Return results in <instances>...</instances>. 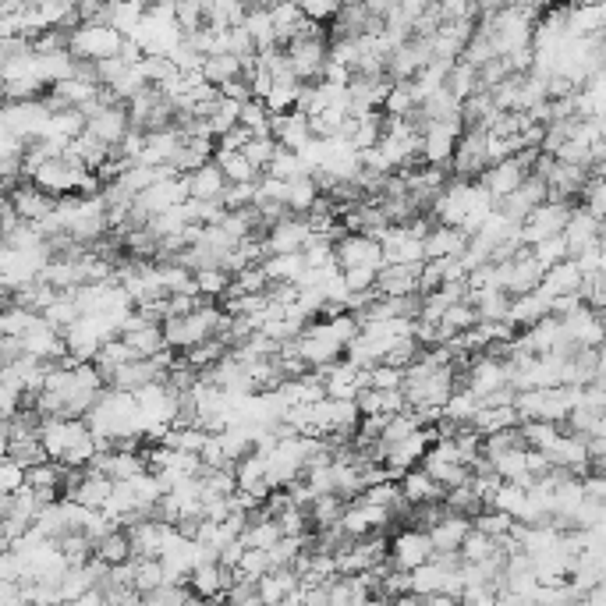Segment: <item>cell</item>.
Here are the masks:
<instances>
[{
	"label": "cell",
	"instance_id": "29",
	"mask_svg": "<svg viewBox=\"0 0 606 606\" xmlns=\"http://www.w3.org/2000/svg\"><path fill=\"white\" fill-rule=\"evenodd\" d=\"M266 178H277V181H295V178H302V174H309L302 167V160H298L295 153H288V149H280L277 146V153H273V160L266 164Z\"/></svg>",
	"mask_w": 606,
	"mask_h": 606
},
{
	"label": "cell",
	"instance_id": "3",
	"mask_svg": "<svg viewBox=\"0 0 606 606\" xmlns=\"http://www.w3.org/2000/svg\"><path fill=\"white\" fill-rule=\"evenodd\" d=\"M571 213H575V206L571 202H557V199H546L539 202L536 210L529 213V217L521 220L518 231H514V238H518L521 249H532L536 241L543 238H557L564 227H568Z\"/></svg>",
	"mask_w": 606,
	"mask_h": 606
},
{
	"label": "cell",
	"instance_id": "25",
	"mask_svg": "<svg viewBox=\"0 0 606 606\" xmlns=\"http://www.w3.org/2000/svg\"><path fill=\"white\" fill-rule=\"evenodd\" d=\"M443 89L454 96L458 103H465L468 96L479 93V75H475V68H468L465 61H454L451 71H447V82H443Z\"/></svg>",
	"mask_w": 606,
	"mask_h": 606
},
{
	"label": "cell",
	"instance_id": "14",
	"mask_svg": "<svg viewBox=\"0 0 606 606\" xmlns=\"http://www.w3.org/2000/svg\"><path fill=\"white\" fill-rule=\"evenodd\" d=\"M270 139L277 142L280 149H288V153H298L305 142L312 139L309 135V117L291 110V114H277L270 117Z\"/></svg>",
	"mask_w": 606,
	"mask_h": 606
},
{
	"label": "cell",
	"instance_id": "30",
	"mask_svg": "<svg viewBox=\"0 0 606 606\" xmlns=\"http://www.w3.org/2000/svg\"><path fill=\"white\" fill-rule=\"evenodd\" d=\"M415 110V96H412V86L408 82H394L387 93V100H383L380 114L383 117H408Z\"/></svg>",
	"mask_w": 606,
	"mask_h": 606
},
{
	"label": "cell",
	"instance_id": "9",
	"mask_svg": "<svg viewBox=\"0 0 606 606\" xmlns=\"http://www.w3.org/2000/svg\"><path fill=\"white\" fill-rule=\"evenodd\" d=\"M309 238L312 234H309V227H305L302 217H284L273 227H266V234L259 241H263L266 256H291V252H302Z\"/></svg>",
	"mask_w": 606,
	"mask_h": 606
},
{
	"label": "cell",
	"instance_id": "22",
	"mask_svg": "<svg viewBox=\"0 0 606 606\" xmlns=\"http://www.w3.org/2000/svg\"><path fill=\"white\" fill-rule=\"evenodd\" d=\"M213 164H217V171L224 174L227 185H252V181L263 178L241 153H220V149H213Z\"/></svg>",
	"mask_w": 606,
	"mask_h": 606
},
{
	"label": "cell",
	"instance_id": "20",
	"mask_svg": "<svg viewBox=\"0 0 606 606\" xmlns=\"http://www.w3.org/2000/svg\"><path fill=\"white\" fill-rule=\"evenodd\" d=\"M546 316H550V309H546L543 298L532 291V295L511 298V309H507V327H511L514 334H521V330H532L536 323H543Z\"/></svg>",
	"mask_w": 606,
	"mask_h": 606
},
{
	"label": "cell",
	"instance_id": "21",
	"mask_svg": "<svg viewBox=\"0 0 606 606\" xmlns=\"http://www.w3.org/2000/svg\"><path fill=\"white\" fill-rule=\"evenodd\" d=\"M263 273H266V284H295L302 280L305 273V259L302 252H291V256H266L263 263Z\"/></svg>",
	"mask_w": 606,
	"mask_h": 606
},
{
	"label": "cell",
	"instance_id": "31",
	"mask_svg": "<svg viewBox=\"0 0 606 606\" xmlns=\"http://www.w3.org/2000/svg\"><path fill=\"white\" fill-rule=\"evenodd\" d=\"M174 25H178L181 36H195L199 29H206V15H202V4H195V0H181V4H174Z\"/></svg>",
	"mask_w": 606,
	"mask_h": 606
},
{
	"label": "cell",
	"instance_id": "23",
	"mask_svg": "<svg viewBox=\"0 0 606 606\" xmlns=\"http://www.w3.org/2000/svg\"><path fill=\"white\" fill-rule=\"evenodd\" d=\"M468 426L479 436H493V433H504V429H518L521 419L514 408H482L479 404V412H475V419L468 422Z\"/></svg>",
	"mask_w": 606,
	"mask_h": 606
},
{
	"label": "cell",
	"instance_id": "35",
	"mask_svg": "<svg viewBox=\"0 0 606 606\" xmlns=\"http://www.w3.org/2000/svg\"><path fill=\"white\" fill-rule=\"evenodd\" d=\"M341 280H344V288H348V298L351 295H373V291H376V270H373V266L344 270Z\"/></svg>",
	"mask_w": 606,
	"mask_h": 606
},
{
	"label": "cell",
	"instance_id": "13",
	"mask_svg": "<svg viewBox=\"0 0 606 606\" xmlns=\"http://www.w3.org/2000/svg\"><path fill=\"white\" fill-rule=\"evenodd\" d=\"M376 295L380 298L419 295V266H380L376 270Z\"/></svg>",
	"mask_w": 606,
	"mask_h": 606
},
{
	"label": "cell",
	"instance_id": "28",
	"mask_svg": "<svg viewBox=\"0 0 606 606\" xmlns=\"http://www.w3.org/2000/svg\"><path fill=\"white\" fill-rule=\"evenodd\" d=\"M210 86H224V82H231V78H241V61L231 54H220V57H206L202 61V71H199Z\"/></svg>",
	"mask_w": 606,
	"mask_h": 606
},
{
	"label": "cell",
	"instance_id": "2",
	"mask_svg": "<svg viewBox=\"0 0 606 606\" xmlns=\"http://www.w3.org/2000/svg\"><path fill=\"white\" fill-rule=\"evenodd\" d=\"M121 32H114L107 22H93V25H75L68 32V54L75 61H86V64H100L117 57L121 50Z\"/></svg>",
	"mask_w": 606,
	"mask_h": 606
},
{
	"label": "cell",
	"instance_id": "16",
	"mask_svg": "<svg viewBox=\"0 0 606 606\" xmlns=\"http://www.w3.org/2000/svg\"><path fill=\"white\" fill-rule=\"evenodd\" d=\"M578 284H582V273H578V266L571 263V259H564V263L550 266V270L543 273L536 295L543 298V302H553V298L578 295Z\"/></svg>",
	"mask_w": 606,
	"mask_h": 606
},
{
	"label": "cell",
	"instance_id": "4",
	"mask_svg": "<svg viewBox=\"0 0 606 606\" xmlns=\"http://www.w3.org/2000/svg\"><path fill=\"white\" fill-rule=\"evenodd\" d=\"M486 167H490L486 164V132H461V139L454 142L451 164H447L451 181H479Z\"/></svg>",
	"mask_w": 606,
	"mask_h": 606
},
{
	"label": "cell",
	"instance_id": "12",
	"mask_svg": "<svg viewBox=\"0 0 606 606\" xmlns=\"http://www.w3.org/2000/svg\"><path fill=\"white\" fill-rule=\"evenodd\" d=\"M560 238H564V245H568V259H575L578 252H585L589 245H596V241H603V220H592L585 210L571 213L568 227L560 231Z\"/></svg>",
	"mask_w": 606,
	"mask_h": 606
},
{
	"label": "cell",
	"instance_id": "32",
	"mask_svg": "<svg viewBox=\"0 0 606 606\" xmlns=\"http://www.w3.org/2000/svg\"><path fill=\"white\" fill-rule=\"evenodd\" d=\"M529 256L536 259L543 270H550V266H557V263H564L568 259V245H564V238H543V241H536L529 249Z\"/></svg>",
	"mask_w": 606,
	"mask_h": 606
},
{
	"label": "cell",
	"instance_id": "6",
	"mask_svg": "<svg viewBox=\"0 0 606 606\" xmlns=\"http://www.w3.org/2000/svg\"><path fill=\"white\" fill-rule=\"evenodd\" d=\"M433 429H419V433H412L408 440H397L390 443V447H383V468L390 472V479H401L404 472H412V468H419L422 454L429 451V443H433Z\"/></svg>",
	"mask_w": 606,
	"mask_h": 606
},
{
	"label": "cell",
	"instance_id": "19",
	"mask_svg": "<svg viewBox=\"0 0 606 606\" xmlns=\"http://www.w3.org/2000/svg\"><path fill=\"white\" fill-rule=\"evenodd\" d=\"M185 188H188V199L192 202H220L227 181H224V174L217 171V164L210 160V164L199 167V171L185 174Z\"/></svg>",
	"mask_w": 606,
	"mask_h": 606
},
{
	"label": "cell",
	"instance_id": "24",
	"mask_svg": "<svg viewBox=\"0 0 606 606\" xmlns=\"http://www.w3.org/2000/svg\"><path fill=\"white\" fill-rule=\"evenodd\" d=\"M560 433H564V429H560L557 422H521L518 426V436H521V443H525V451H539V454L550 451L553 443L560 440Z\"/></svg>",
	"mask_w": 606,
	"mask_h": 606
},
{
	"label": "cell",
	"instance_id": "10",
	"mask_svg": "<svg viewBox=\"0 0 606 606\" xmlns=\"http://www.w3.org/2000/svg\"><path fill=\"white\" fill-rule=\"evenodd\" d=\"M8 206H11V213H15L18 224H39L43 217L54 213L57 199L43 195L32 181H18V185L8 192Z\"/></svg>",
	"mask_w": 606,
	"mask_h": 606
},
{
	"label": "cell",
	"instance_id": "34",
	"mask_svg": "<svg viewBox=\"0 0 606 606\" xmlns=\"http://www.w3.org/2000/svg\"><path fill=\"white\" fill-rule=\"evenodd\" d=\"M273 153H277V142H273L270 135H256V139H252L249 146L241 149V156H245V160H249V164L256 167L259 174L266 171V164L273 160Z\"/></svg>",
	"mask_w": 606,
	"mask_h": 606
},
{
	"label": "cell",
	"instance_id": "1",
	"mask_svg": "<svg viewBox=\"0 0 606 606\" xmlns=\"http://www.w3.org/2000/svg\"><path fill=\"white\" fill-rule=\"evenodd\" d=\"M284 50V57H288L291 71H295V78L302 82V86H312V82H319V75H323V64H327V29H319V25H312L309 32H302V36H295Z\"/></svg>",
	"mask_w": 606,
	"mask_h": 606
},
{
	"label": "cell",
	"instance_id": "17",
	"mask_svg": "<svg viewBox=\"0 0 606 606\" xmlns=\"http://www.w3.org/2000/svg\"><path fill=\"white\" fill-rule=\"evenodd\" d=\"M397 490H401L404 504L408 507H426V504H440L443 500V490L429 479L422 468H412V472H404L397 479Z\"/></svg>",
	"mask_w": 606,
	"mask_h": 606
},
{
	"label": "cell",
	"instance_id": "36",
	"mask_svg": "<svg viewBox=\"0 0 606 606\" xmlns=\"http://www.w3.org/2000/svg\"><path fill=\"white\" fill-rule=\"evenodd\" d=\"M25 486V472L15 461H0V497H15Z\"/></svg>",
	"mask_w": 606,
	"mask_h": 606
},
{
	"label": "cell",
	"instance_id": "15",
	"mask_svg": "<svg viewBox=\"0 0 606 606\" xmlns=\"http://www.w3.org/2000/svg\"><path fill=\"white\" fill-rule=\"evenodd\" d=\"M468 249V234L458 231V227H440L433 224V231L422 238V252H426V263L429 259H461Z\"/></svg>",
	"mask_w": 606,
	"mask_h": 606
},
{
	"label": "cell",
	"instance_id": "26",
	"mask_svg": "<svg viewBox=\"0 0 606 606\" xmlns=\"http://www.w3.org/2000/svg\"><path fill=\"white\" fill-rule=\"evenodd\" d=\"M316 199H319V192H316V185H312L309 174L288 181V199H284V206H288L291 217H305V213L316 206Z\"/></svg>",
	"mask_w": 606,
	"mask_h": 606
},
{
	"label": "cell",
	"instance_id": "7",
	"mask_svg": "<svg viewBox=\"0 0 606 606\" xmlns=\"http://www.w3.org/2000/svg\"><path fill=\"white\" fill-rule=\"evenodd\" d=\"M334 266L341 273L358 270V266H373V270H380L383 266L380 241L366 238V234H344V238L334 245Z\"/></svg>",
	"mask_w": 606,
	"mask_h": 606
},
{
	"label": "cell",
	"instance_id": "33",
	"mask_svg": "<svg viewBox=\"0 0 606 606\" xmlns=\"http://www.w3.org/2000/svg\"><path fill=\"white\" fill-rule=\"evenodd\" d=\"M366 373H369V390L394 394V390L404 387V369H394V366H383V362H376V366H369Z\"/></svg>",
	"mask_w": 606,
	"mask_h": 606
},
{
	"label": "cell",
	"instance_id": "5",
	"mask_svg": "<svg viewBox=\"0 0 606 606\" xmlns=\"http://www.w3.org/2000/svg\"><path fill=\"white\" fill-rule=\"evenodd\" d=\"M433 557V543H429L426 532L419 529H401L387 543V564L397 571H415L422 568L426 560Z\"/></svg>",
	"mask_w": 606,
	"mask_h": 606
},
{
	"label": "cell",
	"instance_id": "11",
	"mask_svg": "<svg viewBox=\"0 0 606 606\" xmlns=\"http://www.w3.org/2000/svg\"><path fill=\"white\" fill-rule=\"evenodd\" d=\"M525 178H529V174L521 171L518 160H514V156H507V160H500V164H490V167H486V171H482V178L475 181V185L486 188V192H490L493 199L500 202V199H507L511 192H518V185H521Z\"/></svg>",
	"mask_w": 606,
	"mask_h": 606
},
{
	"label": "cell",
	"instance_id": "8",
	"mask_svg": "<svg viewBox=\"0 0 606 606\" xmlns=\"http://www.w3.org/2000/svg\"><path fill=\"white\" fill-rule=\"evenodd\" d=\"M188 202V188H185V174H174L167 181H156L153 188H146L142 195H135V206H139L146 217H160L167 210H178Z\"/></svg>",
	"mask_w": 606,
	"mask_h": 606
},
{
	"label": "cell",
	"instance_id": "18",
	"mask_svg": "<svg viewBox=\"0 0 606 606\" xmlns=\"http://www.w3.org/2000/svg\"><path fill=\"white\" fill-rule=\"evenodd\" d=\"M468 532H472V521L465 514H447L443 521H436L426 536L433 543V553H458V546L465 543Z\"/></svg>",
	"mask_w": 606,
	"mask_h": 606
},
{
	"label": "cell",
	"instance_id": "27",
	"mask_svg": "<svg viewBox=\"0 0 606 606\" xmlns=\"http://www.w3.org/2000/svg\"><path fill=\"white\" fill-rule=\"evenodd\" d=\"M192 280H195V291H199V298H206V302H220V298L227 295V288H231V277H227L220 266H210V270L192 273Z\"/></svg>",
	"mask_w": 606,
	"mask_h": 606
}]
</instances>
